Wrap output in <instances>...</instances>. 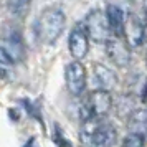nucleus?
<instances>
[{
  "mask_svg": "<svg viewBox=\"0 0 147 147\" xmlns=\"http://www.w3.org/2000/svg\"><path fill=\"white\" fill-rule=\"evenodd\" d=\"M93 78L94 84L98 86V89H104V91H111L117 84V76L113 69H109L107 66L96 63L93 68Z\"/></svg>",
  "mask_w": 147,
  "mask_h": 147,
  "instance_id": "11",
  "label": "nucleus"
},
{
  "mask_svg": "<svg viewBox=\"0 0 147 147\" xmlns=\"http://www.w3.org/2000/svg\"><path fill=\"white\" fill-rule=\"evenodd\" d=\"M65 25H66V15L61 8H47L41 12V15L36 20V25H35L36 36L43 43L53 45L61 36Z\"/></svg>",
  "mask_w": 147,
  "mask_h": 147,
  "instance_id": "1",
  "label": "nucleus"
},
{
  "mask_svg": "<svg viewBox=\"0 0 147 147\" xmlns=\"http://www.w3.org/2000/svg\"><path fill=\"white\" fill-rule=\"evenodd\" d=\"M146 147H147V134H146Z\"/></svg>",
  "mask_w": 147,
  "mask_h": 147,
  "instance_id": "20",
  "label": "nucleus"
},
{
  "mask_svg": "<svg viewBox=\"0 0 147 147\" xmlns=\"http://www.w3.org/2000/svg\"><path fill=\"white\" fill-rule=\"evenodd\" d=\"M142 99L147 102V80H146V83H144V88H142Z\"/></svg>",
  "mask_w": 147,
  "mask_h": 147,
  "instance_id": "17",
  "label": "nucleus"
},
{
  "mask_svg": "<svg viewBox=\"0 0 147 147\" xmlns=\"http://www.w3.org/2000/svg\"><path fill=\"white\" fill-rule=\"evenodd\" d=\"M83 136L93 147H114L117 142L116 127L99 117H89L83 121Z\"/></svg>",
  "mask_w": 147,
  "mask_h": 147,
  "instance_id": "2",
  "label": "nucleus"
},
{
  "mask_svg": "<svg viewBox=\"0 0 147 147\" xmlns=\"http://www.w3.org/2000/svg\"><path fill=\"white\" fill-rule=\"evenodd\" d=\"M68 48L69 53L74 60H83L89 51V36L86 33V28L83 23L74 25L73 30L69 32V38H68Z\"/></svg>",
  "mask_w": 147,
  "mask_h": 147,
  "instance_id": "7",
  "label": "nucleus"
},
{
  "mask_svg": "<svg viewBox=\"0 0 147 147\" xmlns=\"http://www.w3.org/2000/svg\"><path fill=\"white\" fill-rule=\"evenodd\" d=\"M104 45H106L107 58L113 61L116 66L126 68L127 65L131 63V48H129V45L126 43L124 38L111 36Z\"/></svg>",
  "mask_w": 147,
  "mask_h": 147,
  "instance_id": "6",
  "label": "nucleus"
},
{
  "mask_svg": "<svg viewBox=\"0 0 147 147\" xmlns=\"http://www.w3.org/2000/svg\"><path fill=\"white\" fill-rule=\"evenodd\" d=\"M122 147H146V136L137 132H131L124 137Z\"/></svg>",
  "mask_w": 147,
  "mask_h": 147,
  "instance_id": "14",
  "label": "nucleus"
},
{
  "mask_svg": "<svg viewBox=\"0 0 147 147\" xmlns=\"http://www.w3.org/2000/svg\"><path fill=\"white\" fill-rule=\"evenodd\" d=\"M22 58H23V45L18 35L15 38L8 36L7 40H0V65L2 66H12Z\"/></svg>",
  "mask_w": 147,
  "mask_h": 147,
  "instance_id": "8",
  "label": "nucleus"
},
{
  "mask_svg": "<svg viewBox=\"0 0 147 147\" xmlns=\"http://www.w3.org/2000/svg\"><path fill=\"white\" fill-rule=\"evenodd\" d=\"M144 43H147V23L144 25Z\"/></svg>",
  "mask_w": 147,
  "mask_h": 147,
  "instance_id": "18",
  "label": "nucleus"
},
{
  "mask_svg": "<svg viewBox=\"0 0 147 147\" xmlns=\"http://www.w3.org/2000/svg\"><path fill=\"white\" fill-rule=\"evenodd\" d=\"M146 63H147V58H146Z\"/></svg>",
  "mask_w": 147,
  "mask_h": 147,
  "instance_id": "21",
  "label": "nucleus"
},
{
  "mask_svg": "<svg viewBox=\"0 0 147 147\" xmlns=\"http://www.w3.org/2000/svg\"><path fill=\"white\" fill-rule=\"evenodd\" d=\"M144 12H146V15H147V0H144Z\"/></svg>",
  "mask_w": 147,
  "mask_h": 147,
  "instance_id": "19",
  "label": "nucleus"
},
{
  "mask_svg": "<svg viewBox=\"0 0 147 147\" xmlns=\"http://www.w3.org/2000/svg\"><path fill=\"white\" fill-rule=\"evenodd\" d=\"M122 38L126 40L129 48H137L144 43V25L139 20V17L134 13H129L124 23V35Z\"/></svg>",
  "mask_w": 147,
  "mask_h": 147,
  "instance_id": "9",
  "label": "nucleus"
},
{
  "mask_svg": "<svg viewBox=\"0 0 147 147\" xmlns=\"http://www.w3.org/2000/svg\"><path fill=\"white\" fill-rule=\"evenodd\" d=\"M113 109V96L109 91L104 89H94L93 93L88 96L86 102L83 106L81 116L83 121L89 119V117H99L102 119L104 116L109 114V111Z\"/></svg>",
  "mask_w": 147,
  "mask_h": 147,
  "instance_id": "4",
  "label": "nucleus"
},
{
  "mask_svg": "<svg viewBox=\"0 0 147 147\" xmlns=\"http://www.w3.org/2000/svg\"><path fill=\"white\" fill-rule=\"evenodd\" d=\"M32 0H7V8L8 13L12 17H23L27 13Z\"/></svg>",
  "mask_w": 147,
  "mask_h": 147,
  "instance_id": "13",
  "label": "nucleus"
},
{
  "mask_svg": "<svg viewBox=\"0 0 147 147\" xmlns=\"http://www.w3.org/2000/svg\"><path fill=\"white\" fill-rule=\"evenodd\" d=\"M55 142L58 144V147H71V142H68L65 139V136L58 126H55Z\"/></svg>",
  "mask_w": 147,
  "mask_h": 147,
  "instance_id": "15",
  "label": "nucleus"
},
{
  "mask_svg": "<svg viewBox=\"0 0 147 147\" xmlns=\"http://www.w3.org/2000/svg\"><path fill=\"white\" fill-rule=\"evenodd\" d=\"M129 129L131 132L137 134H147V109H136L129 117Z\"/></svg>",
  "mask_w": 147,
  "mask_h": 147,
  "instance_id": "12",
  "label": "nucleus"
},
{
  "mask_svg": "<svg viewBox=\"0 0 147 147\" xmlns=\"http://www.w3.org/2000/svg\"><path fill=\"white\" fill-rule=\"evenodd\" d=\"M23 147H38V142H36L35 137H30V139L25 142V146H23Z\"/></svg>",
  "mask_w": 147,
  "mask_h": 147,
  "instance_id": "16",
  "label": "nucleus"
},
{
  "mask_svg": "<svg viewBox=\"0 0 147 147\" xmlns=\"http://www.w3.org/2000/svg\"><path fill=\"white\" fill-rule=\"evenodd\" d=\"M84 28H86V33L89 36V40H93L94 43H106L111 36V27H109V22H107L106 12H102L99 8H94L84 18Z\"/></svg>",
  "mask_w": 147,
  "mask_h": 147,
  "instance_id": "3",
  "label": "nucleus"
},
{
  "mask_svg": "<svg viewBox=\"0 0 147 147\" xmlns=\"http://www.w3.org/2000/svg\"><path fill=\"white\" fill-rule=\"evenodd\" d=\"M65 81L68 91L73 96H81L86 89V68L78 60L68 63L65 68Z\"/></svg>",
  "mask_w": 147,
  "mask_h": 147,
  "instance_id": "5",
  "label": "nucleus"
},
{
  "mask_svg": "<svg viewBox=\"0 0 147 147\" xmlns=\"http://www.w3.org/2000/svg\"><path fill=\"white\" fill-rule=\"evenodd\" d=\"M127 15L129 13L126 10H122L121 7L107 2L106 17H107V22H109V27H111V32H113V36L122 38V35H124V23H126Z\"/></svg>",
  "mask_w": 147,
  "mask_h": 147,
  "instance_id": "10",
  "label": "nucleus"
}]
</instances>
